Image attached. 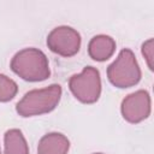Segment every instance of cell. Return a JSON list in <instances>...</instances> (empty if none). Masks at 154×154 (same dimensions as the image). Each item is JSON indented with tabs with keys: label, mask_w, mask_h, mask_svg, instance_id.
<instances>
[{
	"label": "cell",
	"mask_w": 154,
	"mask_h": 154,
	"mask_svg": "<svg viewBox=\"0 0 154 154\" xmlns=\"http://www.w3.org/2000/svg\"><path fill=\"white\" fill-rule=\"evenodd\" d=\"M81 35L79 32L67 25H60L54 28L47 36L48 48L64 58L76 55L81 48Z\"/></svg>",
	"instance_id": "5"
},
{
	"label": "cell",
	"mask_w": 154,
	"mask_h": 154,
	"mask_svg": "<svg viewBox=\"0 0 154 154\" xmlns=\"http://www.w3.org/2000/svg\"><path fill=\"white\" fill-rule=\"evenodd\" d=\"M93 154H103V153H93Z\"/></svg>",
	"instance_id": "12"
},
{
	"label": "cell",
	"mask_w": 154,
	"mask_h": 154,
	"mask_svg": "<svg viewBox=\"0 0 154 154\" xmlns=\"http://www.w3.org/2000/svg\"><path fill=\"white\" fill-rule=\"evenodd\" d=\"M10 67L17 76L28 82H41L51 76L46 54L34 47L17 52L11 59Z\"/></svg>",
	"instance_id": "1"
},
{
	"label": "cell",
	"mask_w": 154,
	"mask_h": 154,
	"mask_svg": "<svg viewBox=\"0 0 154 154\" xmlns=\"http://www.w3.org/2000/svg\"><path fill=\"white\" fill-rule=\"evenodd\" d=\"M0 154H1V149H0Z\"/></svg>",
	"instance_id": "13"
},
{
	"label": "cell",
	"mask_w": 154,
	"mask_h": 154,
	"mask_svg": "<svg viewBox=\"0 0 154 154\" xmlns=\"http://www.w3.org/2000/svg\"><path fill=\"white\" fill-rule=\"evenodd\" d=\"M61 93L63 90L59 84H51L46 88L32 89L25 93L17 102L16 112L23 118L49 113L58 106Z\"/></svg>",
	"instance_id": "2"
},
{
	"label": "cell",
	"mask_w": 154,
	"mask_h": 154,
	"mask_svg": "<svg viewBox=\"0 0 154 154\" xmlns=\"http://www.w3.org/2000/svg\"><path fill=\"white\" fill-rule=\"evenodd\" d=\"M152 101L147 90H136L125 96L120 105V112L123 118L131 123L137 124L143 122L150 116Z\"/></svg>",
	"instance_id": "6"
},
{
	"label": "cell",
	"mask_w": 154,
	"mask_h": 154,
	"mask_svg": "<svg viewBox=\"0 0 154 154\" xmlns=\"http://www.w3.org/2000/svg\"><path fill=\"white\" fill-rule=\"evenodd\" d=\"M141 53H142L149 70L153 71V69H154V40L153 38H148L147 41H144L142 43Z\"/></svg>",
	"instance_id": "11"
},
{
	"label": "cell",
	"mask_w": 154,
	"mask_h": 154,
	"mask_svg": "<svg viewBox=\"0 0 154 154\" xmlns=\"http://www.w3.org/2000/svg\"><path fill=\"white\" fill-rule=\"evenodd\" d=\"M69 138L60 132H49L41 137L37 144V154H67Z\"/></svg>",
	"instance_id": "8"
},
{
	"label": "cell",
	"mask_w": 154,
	"mask_h": 154,
	"mask_svg": "<svg viewBox=\"0 0 154 154\" xmlns=\"http://www.w3.org/2000/svg\"><path fill=\"white\" fill-rule=\"evenodd\" d=\"M17 91H18L17 83L6 75L0 73V102L11 101L17 95Z\"/></svg>",
	"instance_id": "10"
},
{
	"label": "cell",
	"mask_w": 154,
	"mask_h": 154,
	"mask_svg": "<svg viewBox=\"0 0 154 154\" xmlns=\"http://www.w3.org/2000/svg\"><path fill=\"white\" fill-rule=\"evenodd\" d=\"M141 69L134 52L124 48L119 52L116 60L107 67V78L116 88H130L141 79Z\"/></svg>",
	"instance_id": "3"
},
{
	"label": "cell",
	"mask_w": 154,
	"mask_h": 154,
	"mask_svg": "<svg viewBox=\"0 0 154 154\" xmlns=\"http://www.w3.org/2000/svg\"><path fill=\"white\" fill-rule=\"evenodd\" d=\"M72 95L83 103H94L101 95V78L97 69L85 66L82 72L72 75L69 79Z\"/></svg>",
	"instance_id": "4"
},
{
	"label": "cell",
	"mask_w": 154,
	"mask_h": 154,
	"mask_svg": "<svg viewBox=\"0 0 154 154\" xmlns=\"http://www.w3.org/2000/svg\"><path fill=\"white\" fill-rule=\"evenodd\" d=\"M5 154H29V147L19 129H10L4 135Z\"/></svg>",
	"instance_id": "9"
},
{
	"label": "cell",
	"mask_w": 154,
	"mask_h": 154,
	"mask_svg": "<svg viewBox=\"0 0 154 154\" xmlns=\"http://www.w3.org/2000/svg\"><path fill=\"white\" fill-rule=\"evenodd\" d=\"M116 51V41L108 35H96L88 43V54L95 61H105L109 59Z\"/></svg>",
	"instance_id": "7"
}]
</instances>
